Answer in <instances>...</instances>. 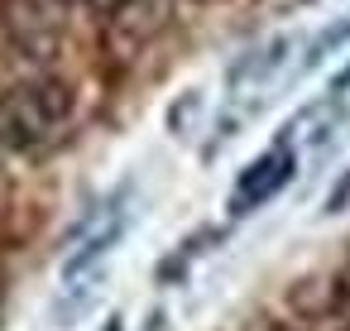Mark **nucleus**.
Instances as JSON below:
<instances>
[{
	"instance_id": "0eeeda50",
	"label": "nucleus",
	"mask_w": 350,
	"mask_h": 331,
	"mask_svg": "<svg viewBox=\"0 0 350 331\" xmlns=\"http://www.w3.org/2000/svg\"><path fill=\"white\" fill-rule=\"evenodd\" d=\"M345 331H350V293H345Z\"/></svg>"
},
{
	"instance_id": "423d86ee",
	"label": "nucleus",
	"mask_w": 350,
	"mask_h": 331,
	"mask_svg": "<svg viewBox=\"0 0 350 331\" xmlns=\"http://www.w3.org/2000/svg\"><path fill=\"white\" fill-rule=\"evenodd\" d=\"M264 331H302V326H293V321H269Z\"/></svg>"
},
{
	"instance_id": "39448f33",
	"label": "nucleus",
	"mask_w": 350,
	"mask_h": 331,
	"mask_svg": "<svg viewBox=\"0 0 350 331\" xmlns=\"http://www.w3.org/2000/svg\"><path fill=\"white\" fill-rule=\"evenodd\" d=\"M82 5H92V10H101V15H120L130 0H82Z\"/></svg>"
},
{
	"instance_id": "1a4fd4ad",
	"label": "nucleus",
	"mask_w": 350,
	"mask_h": 331,
	"mask_svg": "<svg viewBox=\"0 0 350 331\" xmlns=\"http://www.w3.org/2000/svg\"><path fill=\"white\" fill-rule=\"evenodd\" d=\"M53 5H72V0H53Z\"/></svg>"
},
{
	"instance_id": "20e7f679",
	"label": "nucleus",
	"mask_w": 350,
	"mask_h": 331,
	"mask_svg": "<svg viewBox=\"0 0 350 331\" xmlns=\"http://www.w3.org/2000/svg\"><path fill=\"white\" fill-rule=\"evenodd\" d=\"M340 44H350V20H345V25H331V29H326V34L312 44V53H307V68H312V63H321V58H326L331 49H340Z\"/></svg>"
},
{
	"instance_id": "f03ea898",
	"label": "nucleus",
	"mask_w": 350,
	"mask_h": 331,
	"mask_svg": "<svg viewBox=\"0 0 350 331\" xmlns=\"http://www.w3.org/2000/svg\"><path fill=\"white\" fill-rule=\"evenodd\" d=\"M293 168H297V154H293V144H273L269 154H259L240 178H235V192H230V211L235 216H245V211H254V207H264L269 197H278L283 192V183L293 178Z\"/></svg>"
},
{
	"instance_id": "7ed1b4c3",
	"label": "nucleus",
	"mask_w": 350,
	"mask_h": 331,
	"mask_svg": "<svg viewBox=\"0 0 350 331\" xmlns=\"http://www.w3.org/2000/svg\"><path fill=\"white\" fill-rule=\"evenodd\" d=\"M120 235H125V211H116V216H111L101 230H92V235H87V245H82V250H72V254H68L63 278H82V274L96 264V259H106V254L116 250V240H120Z\"/></svg>"
},
{
	"instance_id": "6e6552de",
	"label": "nucleus",
	"mask_w": 350,
	"mask_h": 331,
	"mask_svg": "<svg viewBox=\"0 0 350 331\" xmlns=\"http://www.w3.org/2000/svg\"><path fill=\"white\" fill-rule=\"evenodd\" d=\"M106 331H120V321H111V326H106Z\"/></svg>"
},
{
	"instance_id": "f257e3e1",
	"label": "nucleus",
	"mask_w": 350,
	"mask_h": 331,
	"mask_svg": "<svg viewBox=\"0 0 350 331\" xmlns=\"http://www.w3.org/2000/svg\"><path fill=\"white\" fill-rule=\"evenodd\" d=\"M77 116V92L63 77H25L0 87V154L53 144Z\"/></svg>"
}]
</instances>
